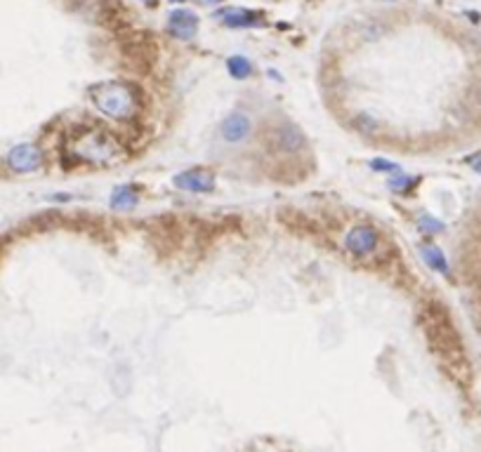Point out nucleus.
Returning <instances> with one entry per match:
<instances>
[{
	"instance_id": "18",
	"label": "nucleus",
	"mask_w": 481,
	"mask_h": 452,
	"mask_svg": "<svg viewBox=\"0 0 481 452\" xmlns=\"http://www.w3.org/2000/svg\"><path fill=\"white\" fill-rule=\"evenodd\" d=\"M477 99H479V104H481V85L477 87Z\"/></svg>"
},
{
	"instance_id": "2",
	"label": "nucleus",
	"mask_w": 481,
	"mask_h": 452,
	"mask_svg": "<svg viewBox=\"0 0 481 452\" xmlns=\"http://www.w3.org/2000/svg\"><path fill=\"white\" fill-rule=\"evenodd\" d=\"M123 148L118 146V141L104 130H78L71 137V156L78 160H85L90 165H111L120 160Z\"/></svg>"
},
{
	"instance_id": "14",
	"label": "nucleus",
	"mask_w": 481,
	"mask_h": 452,
	"mask_svg": "<svg viewBox=\"0 0 481 452\" xmlns=\"http://www.w3.org/2000/svg\"><path fill=\"white\" fill-rule=\"evenodd\" d=\"M418 179H411V177H406V174H399L396 172V177H392L389 179V188L392 191H396V193H404V191H408V188L416 184Z\"/></svg>"
},
{
	"instance_id": "5",
	"label": "nucleus",
	"mask_w": 481,
	"mask_h": 452,
	"mask_svg": "<svg viewBox=\"0 0 481 452\" xmlns=\"http://www.w3.org/2000/svg\"><path fill=\"white\" fill-rule=\"evenodd\" d=\"M173 184L189 193H210L215 188V174L208 167H192L173 177Z\"/></svg>"
},
{
	"instance_id": "8",
	"label": "nucleus",
	"mask_w": 481,
	"mask_h": 452,
	"mask_svg": "<svg viewBox=\"0 0 481 452\" xmlns=\"http://www.w3.org/2000/svg\"><path fill=\"white\" fill-rule=\"evenodd\" d=\"M215 19L232 29H250V26H260L262 15L248 8H222L215 12Z\"/></svg>"
},
{
	"instance_id": "3",
	"label": "nucleus",
	"mask_w": 481,
	"mask_h": 452,
	"mask_svg": "<svg viewBox=\"0 0 481 452\" xmlns=\"http://www.w3.org/2000/svg\"><path fill=\"white\" fill-rule=\"evenodd\" d=\"M344 247L356 257H370L380 247V233L370 224H356L351 226L347 235H344Z\"/></svg>"
},
{
	"instance_id": "20",
	"label": "nucleus",
	"mask_w": 481,
	"mask_h": 452,
	"mask_svg": "<svg viewBox=\"0 0 481 452\" xmlns=\"http://www.w3.org/2000/svg\"><path fill=\"white\" fill-rule=\"evenodd\" d=\"M170 3H185V0H170Z\"/></svg>"
},
{
	"instance_id": "15",
	"label": "nucleus",
	"mask_w": 481,
	"mask_h": 452,
	"mask_svg": "<svg viewBox=\"0 0 481 452\" xmlns=\"http://www.w3.org/2000/svg\"><path fill=\"white\" fill-rule=\"evenodd\" d=\"M370 167H373V170H377V172H394V174L401 170L396 163H389V160H385V158H375L370 163Z\"/></svg>"
},
{
	"instance_id": "19",
	"label": "nucleus",
	"mask_w": 481,
	"mask_h": 452,
	"mask_svg": "<svg viewBox=\"0 0 481 452\" xmlns=\"http://www.w3.org/2000/svg\"><path fill=\"white\" fill-rule=\"evenodd\" d=\"M144 3H149V5H156V0H144Z\"/></svg>"
},
{
	"instance_id": "16",
	"label": "nucleus",
	"mask_w": 481,
	"mask_h": 452,
	"mask_svg": "<svg viewBox=\"0 0 481 452\" xmlns=\"http://www.w3.org/2000/svg\"><path fill=\"white\" fill-rule=\"evenodd\" d=\"M474 170H477V172L481 174V156H479L477 160H474Z\"/></svg>"
},
{
	"instance_id": "17",
	"label": "nucleus",
	"mask_w": 481,
	"mask_h": 452,
	"mask_svg": "<svg viewBox=\"0 0 481 452\" xmlns=\"http://www.w3.org/2000/svg\"><path fill=\"white\" fill-rule=\"evenodd\" d=\"M196 3H208V5H215V3H222V0H196Z\"/></svg>"
},
{
	"instance_id": "12",
	"label": "nucleus",
	"mask_w": 481,
	"mask_h": 452,
	"mask_svg": "<svg viewBox=\"0 0 481 452\" xmlns=\"http://www.w3.org/2000/svg\"><path fill=\"white\" fill-rule=\"evenodd\" d=\"M227 71H229V76L236 80H246V78H250V73H253V64H250L248 57L234 55L227 59Z\"/></svg>"
},
{
	"instance_id": "7",
	"label": "nucleus",
	"mask_w": 481,
	"mask_h": 452,
	"mask_svg": "<svg viewBox=\"0 0 481 452\" xmlns=\"http://www.w3.org/2000/svg\"><path fill=\"white\" fill-rule=\"evenodd\" d=\"M272 139H274V148L276 151H281V153H288V156H293V153H300L307 148V139H304V134L300 127H295V125H279L274 130L272 134Z\"/></svg>"
},
{
	"instance_id": "4",
	"label": "nucleus",
	"mask_w": 481,
	"mask_h": 452,
	"mask_svg": "<svg viewBox=\"0 0 481 452\" xmlns=\"http://www.w3.org/2000/svg\"><path fill=\"white\" fill-rule=\"evenodd\" d=\"M5 163H8L12 172H19V174L36 172L43 165V151L36 144H17L8 151Z\"/></svg>"
},
{
	"instance_id": "13",
	"label": "nucleus",
	"mask_w": 481,
	"mask_h": 452,
	"mask_svg": "<svg viewBox=\"0 0 481 452\" xmlns=\"http://www.w3.org/2000/svg\"><path fill=\"white\" fill-rule=\"evenodd\" d=\"M418 226L423 233H442L444 231V224L435 217H430V214H423V217L418 219Z\"/></svg>"
},
{
	"instance_id": "9",
	"label": "nucleus",
	"mask_w": 481,
	"mask_h": 452,
	"mask_svg": "<svg viewBox=\"0 0 481 452\" xmlns=\"http://www.w3.org/2000/svg\"><path fill=\"white\" fill-rule=\"evenodd\" d=\"M168 31L177 40H192L199 33V17L192 10H175L168 19Z\"/></svg>"
},
{
	"instance_id": "11",
	"label": "nucleus",
	"mask_w": 481,
	"mask_h": 452,
	"mask_svg": "<svg viewBox=\"0 0 481 452\" xmlns=\"http://www.w3.org/2000/svg\"><path fill=\"white\" fill-rule=\"evenodd\" d=\"M139 203V195L135 186H116L111 193V207L113 210H132Z\"/></svg>"
},
{
	"instance_id": "6",
	"label": "nucleus",
	"mask_w": 481,
	"mask_h": 452,
	"mask_svg": "<svg viewBox=\"0 0 481 452\" xmlns=\"http://www.w3.org/2000/svg\"><path fill=\"white\" fill-rule=\"evenodd\" d=\"M250 132H253V123H250L248 113H243V111L229 113L220 125L222 139L229 141V144H241V141H246L250 137Z\"/></svg>"
},
{
	"instance_id": "10",
	"label": "nucleus",
	"mask_w": 481,
	"mask_h": 452,
	"mask_svg": "<svg viewBox=\"0 0 481 452\" xmlns=\"http://www.w3.org/2000/svg\"><path fill=\"white\" fill-rule=\"evenodd\" d=\"M418 250H420V257L425 259L427 266L435 269L437 273H442V276H446V278H449L451 269H449V261H446L442 250H439L437 245H430V243H423V245H420Z\"/></svg>"
},
{
	"instance_id": "1",
	"label": "nucleus",
	"mask_w": 481,
	"mask_h": 452,
	"mask_svg": "<svg viewBox=\"0 0 481 452\" xmlns=\"http://www.w3.org/2000/svg\"><path fill=\"white\" fill-rule=\"evenodd\" d=\"M92 104L111 120H132L139 113V94L127 83H101L90 90Z\"/></svg>"
}]
</instances>
